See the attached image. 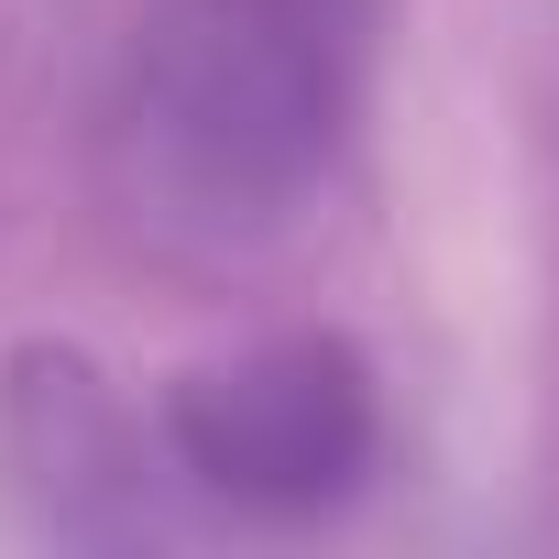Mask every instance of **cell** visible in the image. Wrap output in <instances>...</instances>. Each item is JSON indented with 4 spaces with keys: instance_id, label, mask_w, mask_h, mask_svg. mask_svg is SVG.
<instances>
[{
    "instance_id": "cell-1",
    "label": "cell",
    "mask_w": 559,
    "mask_h": 559,
    "mask_svg": "<svg viewBox=\"0 0 559 559\" xmlns=\"http://www.w3.org/2000/svg\"><path fill=\"white\" fill-rule=\"evenodd\" d=\"M384 0H154L110 67V176L176 241H274L352 154Z\"/></svg>"
},
{
    "instance_id": "cell-2",
    "label": "cell",
    "mask_w": 559,
    "mask_h": 559,
    "mask_svg": "<svg viewBox=\"0 0 559 559\" xmlns=\"http://www.w3.org/2000/svg\"><path fill=\"white\" fill-rule=\"evenodd\" d=\"M165 461L252 526H319L384 461L373 362L341 330H263L165 384Z\"/></svg>"
}]
</instances>
